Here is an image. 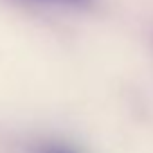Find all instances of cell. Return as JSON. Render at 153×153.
I'll return each mask as SVG.
<instances>
[{
  "label": "cell",
  "instance_id": "6da1fadb",
  "mask_svg": "<svg viewBox=\"0 0 153 153\" xmlns=\"http://www.w3.org/2000/svg\"><path fill=\"white\" fill-rule=\"evenodd\" d=\"M38 153H74V151L65 149V146H59V144H45V146L38 149Z\"/></svg>",
  "mask_w": 153,
  "mask_h": 153
},
{
  "label": "cell",
  "instance_id": "7a4b0ae2",
  "mask_svg": "<svg viewBox=\"0 0 153 153\" xmlns=\"http://www.w3.org/2000/svg\"><path fill=\"white\" fill-rule=\"evenodd\" d=\"M68 2H74V5H83V2H90V0H68Z\"/></svg>",
  "mask_w": 153,
  "mask_h": 153
}]
</instances>
